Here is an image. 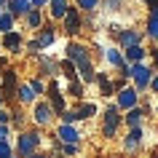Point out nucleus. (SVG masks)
<instances>
[{"label": "nucleus", "mask_w": 158, "mask_h": 158, "mask_svg": "<svg viewBox=\"0 0 158 158\" xmlns=\"http://www.w3.org/2000/svg\"><path fill=\"white\" fill-rule=\"evenodd\" d=\"M30 118H32L35 129H48V126L54 123V118H56V115H54V110H51V105L46 99H38L32 105V115H30Z\"/></svg>", "instance_id": "1a4fd4ad"}, {"label": "nucleus", "mask_w": 158, "mask_h": 158, "mask_svg": "<svg viewBox=\"0 0 158 158\" xmlns=\"http://www.w3.org/2000/svg\"><path fill=\"white\" fill-rule=\"evenodd\" d=\"M139 94H137V89H134L131 83L129 86H123V89H118L115 91V97H113V102H115L118 105V110H121V113H126V110H131V107H137V105H139Z\"/></svg>", "instance_id": "ddd939ff"}, {"label": "nucleus", "mask_w": 158, "mask_h": 158, "mask_svg": "<svg viewBox=\"0 0 158 158\" xmlns=\"http://www.w3.org/2000/svg\"><path fill=\"white\" fill-rule=\"evenodd\" d=\"M48 158H67V156H62V153H48Z\"/></svg>", "instance_id": "a18cd8bd"}, {"label": "nucleus", "mask_w": 158, "mask_h": 158, "mask_svg": "<svg viewBox=\"0 0 158 158\" xmlns=\"http://www.w3.org/2000/svg\"><path fill=\"white\" fill-rule=\"evenodd\" d=\"M150 115V105L145 99H139V105L131 110H126L123 113V126L126 129H137V126H145V118Z\"/></svg>", "instance_id": "4468645a"}, {"label": "nucleus", "mask_w": 158, "mask_h": 158, "mask_svg": "<svg viewBox=\"0 0 158 158\" xmlns=\"http://www.w3.org/2000/svg\"><path fill=\"white\" fill-rule=\"evenodd\" d=\"M148 56H150V64H153V70L158 73V46H153V48H148Z\"/></svg>", "instance_id": "e433bc0d"}, {"label": "nucleus", "mask_w": 158, "mask_h": 158, "mask_svg": "<svg viewBox=\"0 0 158 158\" xmlns=\"http://www.w3.org/2000/svg\"><path fill=\"white\" fill-rule=\"evenodd\" d=\"M56 35H59V32H56V22H51V19H46L40 30H35L32 40L38 43V48H40V51H46V48H51V46L56 43Z\"/></svg>", "instance_id": "9d476101"}, {"label": "nucleus", "mask_w": 158, "mask_h": 158, "mask_svg": "<svg viewBox=\"0 0 158 158\" xmlns=\"http://www.w3.org/2000/svg\"><path fill=\"white\" fill-rule=\"evenodd\" d=\"M59 24H62V32L73 40V38H78V35L83 32V14L75 8V6H70L67 14H64V19H62Z\"/></svg>", "instance_id": "0eeeda50"}, {"label": "nucleus", "mask_w": 158, "mask_h": 158, "mask_svg": "<svg viewBox=\"0 0 158 158\" xmlns=\"http://www.w3.org/2000/svg\"><path fill=\"white\" fill-rule=\"evenodd\" d=\"M6 3H8V0H0V8H6Z\"/></svg>", "instance_id": "49530a36"}, {"label": "nucleus", "mask_w": 158, "mask_h": 158, "mask_svg": "<svg viewBox=\"0 0 158 158\" xmlns=\"http://www.w3.org/2000/svg\"><path fill=\"white\" fill-rule=\"evenodd\" d=\"M145 6H148V14H158V0H148Z\"/></svg>", "instance_id": "a19ab883"}, {"label": "nucleus", "mask_w": 158, "mask_h": 158, "mask_svg": "<svg viewBox=\"0 0 158 158\" xmlns=\"http://www.w3.org/2000/svg\"><path fill=\"white\" fill-rule=\"evenodd\" d=\"M35 62H38V75L40 78H59V59L48 56V54H38Z\"/></svg>", "instance_id": "2eb2a0df"}, {"label": "nucleus", "mask_w": 158, "mask_h": 158, "mask_svg": "<svg viewBox=\"0 0 158 158\" xmlns=\"http://www.w3.org/2000/svg\"><path fill=\"white\" fill-rule=\"evenodd\" d=\"M94 83H97V89H99V94L105 99H113V97H115V83H113V78H110L107 73H99V70H97V81H94Z\"/></svg>", "instance_id": "6ab92c4d"}, {"label": "nucleus", "mask_w": 158, "mask_h": 158, "mask_svg": "<svg viewBox=\"0 0 158 158\" xmlns=\"http://www.w3.org/2000/svg\"><path fill=\"white\" fill-rule=\"evenodd\" d=\"M11 129H16V131L27 129V115H24V110H22V107L11 110Z\"/></svg>", "instance_id": "c756f323"}, {"label": "nucleus", "mask_w": 158, "mask_h": 158, "mask_svg": "<svg viewBox=\"0 0 158 158\" xmlns=\"http://www.w3.org/2000/svg\"><path fill=\"white\" fill-rule=\"evenodd\" d=\"M27 158H48V153H40L38 150V153H32V156H27Z\"/></svg>", "instance_id": "c03bdc74"}, {"label": "nucleus", "mask_w": 158, "mask_h": 158, "mask_svg": "<svg viewBox=\"0 0 158 158\" xmlns=\"http://www.w3.org/2000/svg\"><path fill=\"white\" fill-rule=\"evenodd\" d=\"M19 105V107H32L35 102H38V97H35V91L30 89V83H19L16 86V99H14Z\"/></svg>", "instance_id": "a211bd4d"}, {"label": "nucleus", "mask_w": 158, "mask_h": 158, "mask_svg": "<svg viewBox=\"0 0 158 158\" xmlns=\"http://www.w3.org/2000/svg\"><path fill=\"white\" fill-rule=\"evenodd\" d=\"M54 137H56L59 142H67V145H81V142H83L81 129H78V126H70V123H59L56 131H54Z\"/></svg>", "instance_id": "dca6fc26"}, {"label": "nucleus", "mask_w": 158, "mask_h": 158, "mask_svg": "<svg viewBox=\"0 0 158 158\" xmlns=\"http://www.w3.org/2000/svg\"><path fill=\"white\" fill-rule=\"evenodd\" d=\"M70 6H73L70 0H48V8H46V16H48L51 22H62Z\"/></svg>", "instance_id": "f3484780"}, {"label": "nucleus", "mask_w": 158, "mask_h": 158, "mask_svg": "<svg viewBox=\"0 0 158 158\" xmlns=\"http://www.w3.org/2000/svg\"><path fill=\"white\" fill-rule=\"evenodd\" d=\"M102 59H105V62H107V64L113 67V70H121V67L126 64L123 51L118 48V46H107V48H105V54H102Z\"/></svg>", "instance_id": "aec40b11"}, {"label": "nucleus", "mask_w": 158, "mask_h": 158, "mask_svg": "<svg viewBox=\"0 0 158 158\" xmlns=\"http://www.w3.org/2000/svg\"><path fill=\"white\" fill-rule=\"evenodd\" d=\"M16 22H19L16 16H11L8 11L3 8V14H0V35H6V32H11V30H16Z\"/></svg>", "instance_id": "7c9ffc66"}, {"label": "nucleus", "mask_w": 158, "mask_h": 158, "mask_svg": "<svg viewBox=\"0 0 158 158\" xmlns=\"http://www.w3.org/2000/svg\"><path fill=\"white\" fill-rule=\"evenodd\" d=\"M14 156V139H0V158Z\"/></svg>", "instance_id": "f704fd0d"}, {"label": "nucleus", "mask_w": 158, "mask_h": 158, "mask_svg": "<svg viewBox=\"0 0 158 158\" xmlns=\"http://www.w3.org/2000/svg\"><path fill=\"white\" fill-rule=\"evenodd\" d=\"M121 148H123L126 156H134L145 148V126H137V129H126V134L121 137Z\"/></svg>", "instance_id": "6e6552de"}, {"label": "nucleus", "mask_w": 158, "mask_h": 158, "mask_svg": "<svg viewBox=\"0 0 158 158\" xmlns=\"http://www.w3.org/2000/svg\"><path fill=\"white\" fill-rule=\"evenodd\" d=\"M123 59L129 62V64H137V62H148V48H145V43L123 48Z\"/></svg>", "instance_id": "412c9836"}, {"label": "nucleus", "mask_w": 158, "mask_h": 158, "mask_svg": "<svg viewBox=\"0 0 158 158\" xmlns=\"http://www.w3.org/2000/svg\"><path fill=\"white\" fill-rule=\"evenodd\" d=\"M64 94L67 97H73L75 102H81V99H86V86L75 78V81H67V86H64Z\"/></svg>", "instance_id": "a878e982"}, {"label": "nucleus", "mask_w": 158, "mask_h": 158, "mask_svg": "<svg viewBox=\"0 0 158 158\" xmlns=\"http://www.w3.org/2000/svg\"><path fill=\"white\" fill-rule=\"evenodd\" d=\"M145 38H148L153 46H158V14H148V19H145Z\"/></svg>", "instance_id": "393cba45"}, {"label": "nucleus", "mask_w": 158, "mask_h": 158, "mask_svg": "<svg viewBox=\"0 0 158 158\" xmlns=\"http://www.w3.org/2000/svg\"><path fill=\"white\" fill-rule=\"evenodd\" d=\"M8 158H16V153H14V156H8Z\"/></svg>", "instance_id": "8fccbe9b"}, {"label": "nucleus", "mask_w": 158, "mask_h": 158, "mask_svg": "<svg viewBox=\"0 0 158 158\" xmlns=\"http://www.w3.org/2000/svg\"><path fill=\"white\" fill-rule=\"evenodd\" d=\"M40 145H43V131L40 129H22L14 137V153H16V158H27V156H32V153H38Z\"/></svg>", "instance_id": "f257e3e1"}, {"label": "nucleus", "mask_w": 158, "mask_h": 158, "mask_svg": "<svg viewBox=\"0 0 158 158\" xmlns=\"http://www.w3.org/2000/svg\"><path fill=\"white\" fill-rule=\"evenodd\" d=\"M59 75H62V78H67V81H75V78H78V67L73 64V62H70V59H59Z\"/></svg>", "instance_id": "cd10ccee"}, {"label": "nucleus", "mask_w": 158, "mask_h": 158, "mask_svg": "<svg viewBox=\"0 0 158 158\" xmlns=\"http://www.w3.org/2000/svg\"><path fill=\"white\" fill-rule=\"evenodd\" d=\"M30 0H8L6 3V11H8L11 16H16V19H24L27 14H30Z\"/></svg>", "instance_id": "b1692460"}, {"label": "nucleus", "mask_w": 158, "mask_h": 158, "mask_svg": "<svg viewBox=\"0 0 158 158\" xmlns=\"http://www.w3.org/2000/svg\"><path fill=\"white\" fill-rule=\"evenodd\" d=\"M113 38H115V43H118V48H121V51L129 48V46H139V43H145V32L137 30V27H121Z\"/></svg>", "instance_id": "f8f14e48"}, {"label": "nucleus", "mask_w": 158, "mask_h": 158, "mask_svg": "<svg viewBox=\"0 0 158 158\" xmlns=\"http://www.w3.org/2000/svg\"><path fill=\"white\" fill-rule=\"evenodd\" d=\"M59 153L67 156V158H75L78 153H81V145H67V142H62V145H59Z\"/></svg>", "instance_id": "72a5a7b5"}, {"label": "nucleus", "mask_w": 158, "mask_h": 158, "mask_svg": "<svg viewBox=\"0 0 158 158\" xmlns=\"http://www.w3.org/2000/svg\"><path fill=\"white\" fill-rule=\"evenodd\" d=\"M0 107H6V99H3V97H0Z\"/></svg>", "instance_id": "de8ad7c7"}, {"label": "nucleus", "mask_w": 158, "mask_h": 158, "mask_svg": "<svg viewBox=\"0 0 158 158\" xmlns=\"http://www.w3.org/2000/svg\"><path fill=\"white\" fill-rule=\"evenodd\" d=\"M43 97H46V102L51 105V110H54L56 118L67 110V94H64V89L59 86V78H51L48 83H46V94H43Z\"/></svg>", "instance_id": "39448f33"}, {"label": "nucleus", "mask_w": 158, "mask_h": 158, "mask_svg": "<svg viewBox=\"0 0 158 158\" xmlns=\"http://www.w3.org/2000/svg\"><path fill=\"white\" fill-rule=\"evenodd\" d=\"M11 131H14V129H11L8 123H0V139H11Z\"/></svg>", "instance_id": "4c0bfd02"}, {"label": "nucleus", "mask_w": 158, "mask_h": 158, "mask_svg": "<svg viewBox=\"0 0 158 158\" xmlns=\"http://www.w3.org/2000/svg\"><path fill=\"white\" fill-rule=\"evenodd\" d=\"M156 110H158V94H156Z\"/></svg>", "instance_id": "09e8293b"}, {"label": "nucleus", "mask_w": 158, "mask_h": 158, "mask_svg": "<svg viewBox=\"0 0 158 158\" xmlns=\"http://www.w3.org/2000/svg\"><path fill=\"white\" fill-rule=\"evenodd\" d=\"M27 83H30V89L35 91V97H38V99H40L43 94H46V81H43L40 75H35V78H30Z\"/></svg>", "instance_id": "2f4dec72"}, {"label": "nucleus", "mask_w": 158, "mask_h": 158, "mask_svg": "<svg viewBox=\"0 0 158 158\" xmlns=\"http://www.w3.org/2000/svg\"><path fill=\"white\" fill-rule=\"evenodd\" d=\"M0 48H3V54H11V56L24 54V35L19 30H11V32L0 35Z\"/></svg>", "instance_id": "9b49d317"}, {"label": "nucleus", "mask_w": 158, "mask_h": 158, "mask_svg": "<svg viewBox=\"0 0 158 158\" xmlns=\"http://www.w3.org/2000/svg\"><path fill=\"white\" fill-rule=\"evenodd\" d=\"M59 123H70V126H78L81 123V118H78V113H75V107H67L62 115H59Z\"/></svg>", "instance_id": "473e14b6"}, {"label": "nucleus", "mask_w": 158, "mask_h": 158, "mask_svg": "<svg viewBox=\"0 0 158 158\" xmlns=\"http://www.w3.org/2000/svg\"><path fill=\"white\" fill-rule=\"evenodd\" d=\"M99 8H105V11H121V8H123V0H102Z\"/></svg>", "instance_id": "c9c22d12"}, {"label": "nucleus", "mask_w": 158, "mask_h": 158, "mask_svg": "<svg viewBox=\"0 0 158 158\" xmlns=\"http://www.w3.org/2000/svg\"><path fill=\"white\" fill-rule=\"evenodd\" d=\"M110 158H121V156H110Z\"/></svg>", "instance_id": "3c124183"}, {"label": "nucleus", "mask_w": 158, "mask_h": 158, "mask_svg": "<svg viewBox=\"0 0 158 158\" xmlns=\"http://www.w3.org/2000/svg\"><path fill=\"white\" fill-rule=\"evenodd\" d=\"M150 94H158V73L153 75V81H150V89H148Z\"/></svg>", "instance_id": "79ce46f5"}, {"label": "nucleus", "mask_w": 158, "mask_h": 158, "mask_svg": "<svg viewBox=\"0 0 158 158\" xmlns=\"http://www.w3.org/2000/svg\"><path fill=\"white\" fill-rule=\"evenodd\" d=\"M139 3H148V0H139Z\"/></svg>", "instance_id": "603ef678"}, {"label": "nucleus", "mask_w": 158, "mask_h": 158, "mask_svg": "<svg viewBox=\"0 0 158 158\" xmlns=\"http://www.w3.org/2000/svg\"><path fill=\"white\" fill-rule=\"evenodd\" d=\"M6 67H11V59L6 54H0V70H6Z\"/></svg>", "instance_id": "37998d69"}, {"label": "nucleus", "mask_w": 158, "mask_h": 158, "mask_svg": "<svg viewBox=\"0 0 158 158\" xmlns=\"http://www.w3.org/2000/svg\"><path fill=\"white\" fill-rule=\"evenodd\" d=\"M30 6H32V8H40V11H46V8H48V0H30Z\"/></svg>", "instance_id": "ea45409f"}, {"label": "nucleus", "mask_w": 158, "mask_h": 158, "mask_svg": "<svg viewBox=\"0 0 158 158\" xmlns=\"http://www.w3.org/2000/svg\"><path fill=\"white\" fill-rule=\"evenodd\" d=\"M16 86H19L16 67H6V70H0V97L6 99V107L16 99Z\"/></svg>", "instance_id": "423d86ee"}, {"label": "nucleus", "mask_w": 158, "mask_h": 158, "mask_svg": "<svg viewBox=\"0 0 158 158\" xmlns=\"http://www.w3.org/2000/svg\"><path fill=\"white\" fill-rule=\"evenodd\" d=\"M73 6L81 11V14H97L99 6H102V0H73Z\"/></svg>", "instance_id": "c85d7f7f"}, {"label": "nucleus", "mask_w": 158, "mask_h": 158, "mask_svg": "<svg viewBox=\"0 0 158 158\" xmlns=\"http://www.w3.org/2000/svg\"><path fill=\"white\" fill-rule=\"evenodd\" d=\"M123 126V113L118 110L115 102H110L105 110H99V134L105 139H115Z\"/></svg>", "instance_id": "f03ea898"}, {"label": "nucleus", "mask_w": 158, "mask_h": 158, "mask_svg": "<svg viewBox=\"0 0 158 158\" xmlns=\"http://www.w3.org/2000/svg\"><path fill=\"white\" fill-rule=\"evenodd\" d=\"M0 14H3V8H0Z\"/></svg>", "instance_id": "864d4df0"}, {"label": "nucleus", "mask_w": 158, "mask_h": 158, "mask_svg": "<svg viewBox=\"0 0 158 158\" xmlns=\"http://www.w3.org/2000/svg\"><path fill=\"white\" fill-rule=\"evenodd\" d=\"M64 59H70L75 67H83V64H89V62H94V51H91L89 43L73 38V40L64 46Z\"/></svg>", "instance_id": "20e7f679"}, {"label": "nucleus", "mask_w": 158, "mask_h": 158, "mask_svg": "<svg viewBox=\"0 0 158 158\" xmlns=\"http://www.w3.org/2000/svg\"><path fill=\"white\" fill-rule=\"evenodd\" d=\"M0 54H3V48H0Z\"/></svg>", "instance_id": "5fc2aeb1"}, {"label": "nucleus", "mask_w": 158, "mask_h": 158, "mask_svg": "<svg viewBox=\"0 0 158 158\" xmlns=\"http://www.w3.org/2000/svg\"><path fill=\"white\" fill-rule=\"evenodd\" d=\"M46 19H48V16H46V11H40V8H30V14L24 16V27L35 32V30H40V27H43V22H46Z\"/></svg>", "instance_id": "5701e85b"}, {"label": "nucleus", "mask_w": 158, "mask_h": 158, "mask_svg": "<svg viewBox=\"0 0 158 158\" xmlns=\"http://www.w3.org/2000/svg\"><path fill=\"white\" fill-rule=\"evenodd\" d=\"M0 123H8L11 126V110L8 107H0Z\"/></svg>", "instance_id": "58836bf2"}, {"label": "nucleus", "mask_w": 158, "mask_h": 158, "mask_svg": "<svg viewBox=\"0 0 158 158\" xmlns=\"http://www.w3.org/2000/svg\"><path fill=\"white\" fill-rule=\"evenodd\" d=\"M153 75H156V70H153V64H150V62H137V64H131L129 81H131V86L137 89V94H139V97H145V94H148Z\"/></svg>", "instance_id": "7ed1b4c3"}, {"label": "nucleus", "mask_w": 158, "mask_h": 158, "mask_svg": "<svg viewBox=\"0 0 158 158\" xmlns=\"http://www.w3.org/2000/svg\"><path fill=\"white\" fill-rule=\"evenodd\" d=\"M78 81L83 86H91L94 81H97V67H94V62H89V64L78 67Z\"/></svg>", "instance_id": "bb28decb"}, {"label": "nucleus", "mask_w": 158, "mask_h": 158, "mask_svg": "<svg viewBox=\"0 0 158 158\" xmlns=\"http://www.w3.org/2000/svg\"><path fill=\"white\" fill-rule=\"evenodd\" d=\"M75 113H78V118H81V121H91L94 115H99V105H97V102L81 99L78 105H75Z\"/></svg>", "instance_id": "4be33fe9"}]
</instances>
